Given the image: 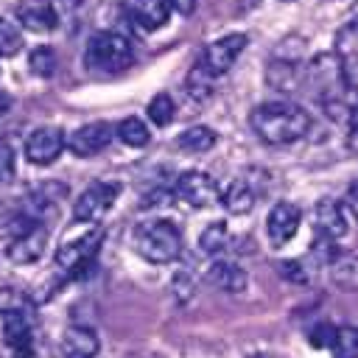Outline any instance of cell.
<instances>
[{
    "label": "cell",
    "instance_id": "1",
    "mask_svg": "<svg viewBox=\"0 0 358 358\" xmlns=\"http://www.w3.org/2000/svg\"><path fill=\"white\" fill-rule=\"evenodd\" d=\"M249 126L252 131L263 140V143H271V145H285V143H296L302 140L313 120L310 115L294 103V101H268V103H260L252 109L249 115Z\"/></svg>",
    "mask_w": 358,
    "mask_h": 358
},
{
    "label": "cell",
    "instance_id": "2",
    "mask_svg": "<svg viewBox=\"0 0 358 358\" xmlns=\"http://www.w3.org/2000/svg\"><path fill=\"white\" fill-rule=\"evenodd\" d=\"M134 249L148 263H157V266L173 263L182 255V229L165 218L140 224L134 229Z\"/></svg>",
    "mask_w": 358,
    "mask_h": 358
},
{
    "label": "cell",
    "instance_id": "3",
    "mask_svg": "<svg viewBox=\"0 0 358 358\" xmlns=\"http://www.w3.org/2000/svg\"><path fill=\"white\" fill-rule=\"evenodd\" d=\"M134 62V48L131 42L117 34V31H98L90 42H87V53H84V64L90 70H101V73H120Z\"/></svg>",
    "mask_w": 358,
    "mask_h": 358
},
{
    "label": "cell",
    "instance_id": "4",
    "mask_svg": "<svg viewBox=\"0 0 358 358\" xmlns=\"http://www.w3.org/2000/svg\"><path fill=\"white\" fill-rule=\"evenodd\" d=\"M101 243H103V229L101 227H92L84 235L62 243L56 249L53 263L67 274V280H78V277H84L95 266V255H98Z\"/></svg>",
    "mask_w": 358,
    "mask_h": 358
},
{
    "label": "cell",
    "instance_id": "5",
    "mask_svg": "<svg viewBox=\"0 0 358 358\" xmlns=\"http://www.w3.org/2000/svg\"><path fill=\"white\" fill-rule=\"evenodd\" d=\"M218 196H221V187L210 173H201V171H185L173 185V199H182L196 210L215 207Z\"/></svg>",
    "mask_w": 358,
    "mask_h": 358
},
{
    "label": "cell",
    "instance_id": "6",
    "mask_svg": "<svg viewBox=\"0 0 358 358\" xmlns=\"http://www.w3.org/2000/svg\"><path fill=\"white\" fill-rule=\"evenodd\" d=\"M120 196V185L117 182H95L90 185L73 204V218L81 224H92L98 218H103L109 213V207L115 204V199Z\"/></svg>",
    "mask_w": 358,
    "mask_h": 358
},
{
    "label": "cell",
    "instance_id": "7",
    "mask_svg": "<svg viewBox=\"0 0 358 358\" xmlns=\"http://www.w3.org/2000/svg\"><path fill=\"white\" fill-rule=\"evenodd\" d=\"M3 338L14 358H31L34 355V319L28 308H17L3 313Z\"/></svg>",
    "mask_w": 358,
    "mask_h": 358
},
{
    "label": "cell",
    "instance_id": "8",
    "mask_svg": "<svg viewBox=\"0 0 358 358\" xmlns=\"http://www.w3.org/2000/svg\"><path fill=\"white\" fill-rule=\"evenodd\" d=\"M246 45H249V36H246V34H227V36L210 42L199 59H201V64L218 78V76H224V73L238 62V56L246 50Z\"/></svg>",
    "mask_w": 358,
    "mask_h": 358
},
{
    "label": "cell",
    "instance_id": "9",
    "mask_svg": "<svg viewBox=\"0 0 358 358\" xmlns=\"http://www.w3.org/2000/svg\"><path fill=\"white\" fill-rule=\"evenodd\" d=\"M67 137L59 126H39L25 137V159L31 165H50L64 151Z\"/></svg>",
    "mask_w": 358,
    "mask_h": 358
},
{
    "label": "cell",
    "instance_id": "10",
    "mask_svg": "<svg viewBox=\"0 0 358 358\" xmlns=\"http://www.w3.org/2000/svg\"><path fill=\"white\" fill-rule=\"evenodd\" d=\"M112 126L106 120H95V123H84L81 129H76L70 137H67V148L76 154V157H95L101 154L109 143H112Z\"/></svg>",
    "mask_w": 358,
    "mask_h": 358
},
{
    "label": "cell",
    "instance_id": "11",
    "mask_svg": "<svg viewBox=\"0 0 358 358\" xmlns=\"http://www.w3.org/2000/svg\"><path fill=\"white\" fill-rule=\"evenodd\" d=\"M299 221H302V213H299L296 204H291V201H277V204L268 210V215H266V235H268V241H271L274 246H285V243L296 235Z\"/></svg>",
    "mask_w": 358,
    "mask_h": 358
},
{
    "label": "cell",
    "instance_id": "12",
    "mask_svg": "<svg viewBox=\"0 0 358 358\" xmlns=\"http://www.w3.org/2000/svg\"><path fill=\"white\" fill-rule=\"evenodd\" d=\"M347 213L336 199H322L313 210V232L322 241H338L347 235Z\"/></svg>",
    "mask_w": 358,
    "mask_h": 358
},
{
    "label": "cell",
    "instance_id": "13",
    "mask_svg": "<svg viewBox=\"0 0 358 358\" xmlns=\"http://www.w3.org/2000/svg\"><path fill=\"white\" fill-rule=\"evenodd\" d=\"M14 17L22 28H28L34 34H48L59 22V14L48 0H20Z\"/></svg>",
    "mask_w": 358,
    "mask_h": 358
},
{
    "label": "cell",
    "instance_id": "14",
    "mask_svg": "<svg viewBox=\"0 0 358 358\" xmlns=\"http://www.w3.org/2000/svg\"><path fill=\"white\" fill-rule=\"evenodd\" d=\"M62 355L64 358H95L98 350H101V338L92 327L87 324H73L62 333Z\"/></svg>",
    "mask_w": 358,
    "mask_h": 358
},
{
    "label": "cell",
    "instance_id": "15",
    "mask_svg": "<svg viewBox=\"0 0 358 358\" xmlns=\"http://www.w3.org/2000/svg\"><path fill=\"white\" fill-rule=\"evenodd\" d=\"M45 246H48V229L39 224L36 229H31V232H25V235L11 238L6 255H8L11 263H17V266H28V263H36V260L42 257Z\"/></svg>",
    "mask_w": 358,
    "mask_h": 358
},
{
    "label": "cell",
    "instance_id": "16",
    "mask_svg": "<svg viewBox=\"0 0 358 358\" xmlns=\"http://www.w3.org/2000/svg\"><path fill=\"white\" fill-rule=\"evenodd\" d=\"M168 3L165 0H126V17L143 28V31H157L168 22Z\"/></svg>",
    "mask_w": 358,
    "mask_h": 358
},
{
    "label": "cell",
    "instance_id": "17",
    "mask_svg": "<svg viewBox=\"0 0 358 358\" xmlns=\"http://www.w3.org/2000/svg\"><path fill=\"white\" fill-rule=\"evenodd\" d=\"M207 282L224 294H241L249 285V274L235 260H215L207 268Z\"/></svg>",
    "mask_w": 358,
    "mask_h": 358
},
{
    "label": "cell",
    "instance_id": "18",
    "mask_svg": "<svg viewBox=\"0 0 358 358\" xmlns=\"http://www.w3.org/2000/svg\"><path fill=\"white\" fill-rule=\"evenodd\" d=\"M215 140L218 137H215V131L210 126H190L176 137V145L182 151H187V154H204V151H210L215 145Z\"/></svg>",
    "mask_w": 358,
    "mask_h": 358
},
{
    "label": "cell",
    "instance_id": "19",
    "mask_svg": "<svg viewBox=\"0 0 358 358\" xmlns=\"http://www.w3.org/2000/svg\"><path fill=\"white\" fill-rule=\"evenodd\" d=\"M218 201H221L232 215H243V213L252 210V204H255V193H252L249 185H243V182H229V185L221 190Z\"/></svg>",
    "mask_w": 358,
    "mask_h": 358
},
{
    "label": "cell",
    "instance_id": "20",
    "mask_svg": "<svg viewBox=\"0 0 358 358\" xmlns=\"http://www.w3.org/2000/svg\"><path fill=\"white\" fill-rule=\"evenodd\" d=\"M115 134H117V140H120L123 145H129V148H145V145L151 143V131H148L145 120H140V117H123V120L117 123Z\"/></svg>",
    "mask_w": 358,
    "mask_h": 358
},
{
    "label": "cell",
    "instance_id": "21",
    "mask_svg": "<svg viewBox=\"0 0 358 358\" xmlns=\"http://www.w3.org/2000/svg\"><path fill=\"white\" fill-rule=\"evenodd\" d=\"M227 243H229V232H227L224 221H210L199 235V249H201V255H210V257L221 255L227 249Z\"/></svg>",
    "mask_w": 358,
    "mask_h": 358
},
{
    "label": "cell",
    "instance_id": "22",
    "mask_svg": "<svg viewBox=\"0 0 358 358\" xmlns=\"http://www.w3.org/2000/svg\"><path fill=\"white\" fill-rule=\"evenodd\" d=\"M213 84H215V76L201 64V59H196V64L187 73V95L193 101H204L213 92Z\"/></svg>",
    "mask_w": 358,
    "mask_h": 358
},
{
    "label": "cell",
    "instance_id": "23",
    "mask_svg": "<svg viewBox=\"0 0 358 358\" xmlns=\"http://www.w3.org/2000/svg\"><path fill=\"white\" fill-rule=\"evenodd\" d=\"M28 67H31L34 76H39V78H50V76L56 73V67H59V56H56L53 48H48V45H36V48L28 53Z\"/></svg>",
    "mask_w": 358,
    "mask_h": 358
},
{
    "label": "cell",
    "instance_id": "24",
    "mask_svg": "<svg viewBox=\"0 0 358 358\" xmlns=\"http://www.w3.org/2000/svg\"><path fill=\"white\" fill-rule=\"evenodd\" d=\"M145 115H148V120H151L157 129H165V126L173 120V115H176V103H173V98H171L168 92H157V95L148 101Z\"/></svg>",
    "mask_w": 358,
    "mask_h": 358
},
{
    "label": "cell",
    "instance_id": "25",
    "mask_svg": "<svg viewBox=\"0 0 358 358\" xmlns=\"http://www.w3.org/2000/svg\"><path fill=\"white\" fill-rule=\"evenodd\" d=\"M333 358H358V327H336L333 341H330Z\"/></svg>",
    "mask_w": 358,
    "mask_h": 358
},
{
    "label": "cell",
    "instance_id": "26",
    "mask_svg": "<svg viewBox=\"0 0 358 358\" xmlns=\"http://www.w3.org/2000/svg\"><path fill=\"white\" fill-rule=\"evenodd\" d=\"M338 56H341V67H352L358 62V22L344 28L338 34Z\"/></svg>",
    "mask_w": 358,
    "mask_h": 358
},
{
    "label": "cell",
    "instance_id": "27",
    "mask_svg": "<svg viewBox=\"0 0 358 358\" xmlns=\"http://www.w3.org/2000/svg\"><path fill=\"white\" fill-rule=\"evenodd\" d=\"M22 50V34L17 25L0 17V59H11Z\"/></svg>",
    "mask_w": 358,
    "mask_h": 358
},
{
    "label": "cell",
    "instance_id": "28",
    "mask_svg": "<svg viewBox=\"0 0 358 358\" xmlns=\"http://www.w3.org/2000/svg\"><path fill=\"white\" fill-rule=\"evenodd\" d=\"M64 193H67V187L62 182H45V185H39L34 190V204H36V210L53 207L59 199H64Z\"/></svg>",
    "mask_w": 358,
    "mask_h": 358
},
{
    "label": "cell",
    "instance_id": "29",
    "mask_svg": "<svg viewBox=\"0 0 358 358\" xmlns=\"http://www.w3.org/2000/svg\"><path fill=\"white\" fill-rule=\"evenodd\" d=\"M17 308H28V299L22 296V291L11 288V285H0V316L8 310H17Z\"/></svg>",
    "mask_w": 358,
    "mask_h": 358
},
{
    "label": "cell",
    "instance_id": "30",
    "mask_svg": "<svg viewBox=\"0 0 358 358\" xmlns=\"http://www.w3.org/2000/svg\"><path fill=\"white\" fill-rule=\"evenodd\" d=\"M11 176H14V145L6 137H0V185L11 182Z\"/></svg>",
    "mask_w": 358,
    "mask_h": 358
},
{
    "label": "cell",
    "instance_id": "31",
    "mask_svg": "<svg viewBox=\"0 0 358 358\" xmlns=\"http://www.w3.org/2000/svg\"><path fill=\"white\" fill-rule=\"evenodd\" d=\"M39 227V218L36 215H31V213H17V215H11V221H8V235L11 238H20V235H25V232H31V229H36Z\"/></svg>",
    "mask_w": 358,
    "mask_h": 358
},
{
    "label": "cell",
    "instance_id": "32",
    "mask_svg": "<svg viewBox=\"0 0 358 358\" xmlns=\"http://www.w3.org/2000/svg\"><path fill=\"white\" fill-rule=\"evenodd\" d=\"M333 333H336V327H333L330 322H319V324H313V327L308 330V341H310V347L322 350V347H330Z\"/></svg>",
    "mask_w": 358,
    "mask_h": 358
},
{
    "label": "cell",
    "instance_id": "33",
    "mask_svg": "<svg viewBox=\"0 0 358 358\" xmlns=\"http://www.w3.org/2000/svg\"><path fill=\"white\" fill-rule=\"evenodd\" d=\"M173 199V190L168 193V190H154V193H148V196H143V207H162V204H168Z\"/></svg>",
    "mask_w": 358,
    "mask_h": 358
},
{
    "label": "cell",
    "instance_id": "34",
    "mask_svg": "<svg viewBox=\"0 0 358 358\" xmlns=\"http://www.w3.org/2000/svg\"><path fill=\"white\" fill-rule=\"evenodd\" d=\"M168 3V8L171 11H176V14H193L196 11V0H165Z\"/></svg>",
    "mask_w": 358,
    "mask_h": 358
},
{
    "label": "cell",
    "instance_id": "35",
    "mask_svg": "<svg viewBox=\"0 0 358 358\" xmlns=\"http://www.w3.org/2000/svg\"><path fill=\"white\" fill-rule=\"evenodd\" d=\"M347 204H350V210H352V215L358 218V179L350 185V190H347Z\"/></svg>",
    "mask_w": 358,
    "mask_h": 358
},
{
    "label": "cell",
    "instance_id": "36",
    "mask_svg": "<svg viewBox=\"0 0 358 358\" xmlns=\"http://www.w3.org/2000/svg\"><path fill=\"white\" fill-rule=\"evenodd\" d=\"M350 134L358 137V103L350 109Z\"/></svg>",
    "mask_w": 358,
    "mask_h": 358
},
{
    "label": "cell",
    "instance_id": "37",
    "mask_svg": "<svg viewBox=\"0 0 358 358\" xmlns=\"http://www.w3.org/2000/svg\"><path fill=\"white\" fill-rule=\"evenodd\" d=\"M8 109H11V98H8V95H6L3 90H0V117H3V115H6Z\"/></svg>",
    "mask_w": 358,
    "mask_h": 358
},
{
    "label": "cell",
    "instance_id": "38",
    "mask_svg": "<svg viewBox=\"0 0 358 358\" xmlns=\"http://www.w3.org/2000/svg\"><path fill=\"white\" fill-rule=\"evenodd\" d=\"M84 3H90V0H70V6H84Z\"/></svg>",
    "mask_w": 358,
    "mask_h": 358
},
{
    "label": "cell",
    "instance_id": "39",
    "mask_svg": "<svg viewBox=\"0 0 358 358\" xmlns=\"http://www.w3.org/2000/svg\"><path fill=\"white\" fill-rule=\"evenodd\" d=\"M0 215H3V204H0Z\"/></svg>",
    "mask_w": 358,
    "mask_h": 358
},
{
    "label": "cell",
    "instance_id": "40",
    "mask_svg": "<svg viewBox=\"0 0 358 358\" xmlns=\"http://www.w3.org/2000/svg\"><path fill=\"white\" fill-rule=\"evenodd\" d=\"M355 14H358V6H355Z\"/></svg>",
    "mask_w": 358,
    "mask_h": 358
}]
</instances>
